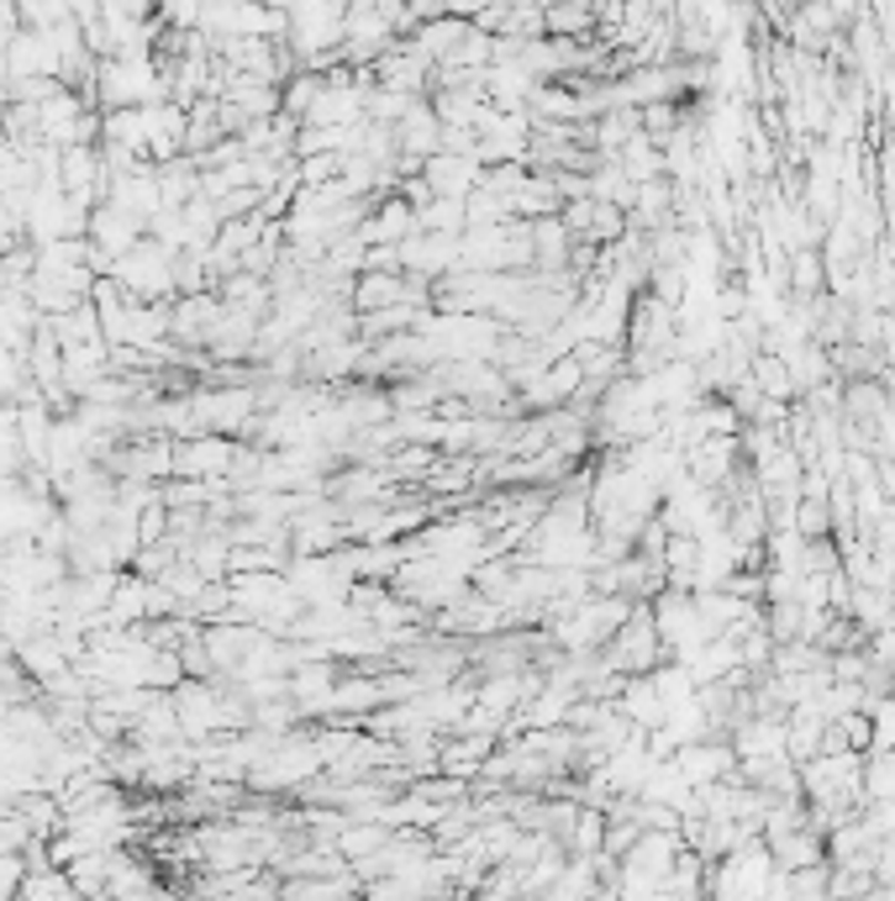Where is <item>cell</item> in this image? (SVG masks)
I'll return each mask as SVG.
<instances>
[{
	"mask_svg": "<svg viewBox=\"0 0 895 901\" xmlns=\"http://www.w3.org/2000/svg\"><path fill=\"white\" fill-rule=\"evenodd\" d=\"M785 280H790V290H796V296H816V290H822V280H827V259H822L816 248H800L796 259L785 264Z\"/></svg>",
	"mask_w": 895,
	"mask_h": 901,
	"instance_id": "cell-1",
	"label": "cell"
}]
</instances>
